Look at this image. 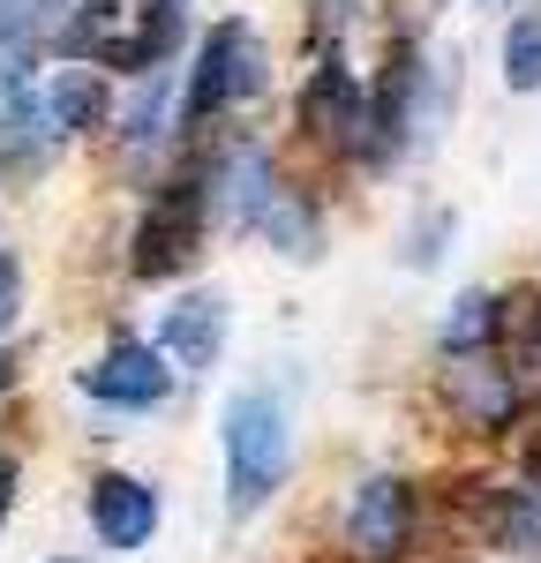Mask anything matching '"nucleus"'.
<instances>
[{
	"mask_svg": "<svg viewBox=\"0 0 541 563\" xmlns=\"http://www.w3.org/2000/svg\"><path fill=\"white\" fill-rule=\"evenodd\" d=\"M504 84L511 90H541V15H519L504 38Z\"/></svg>",
	"mask_w": 541,
	"mask_h": 563,
	"instance_id": "16",
	"label": "nucleus"
},
{
	"mask_svg": "<svg viewBox=\"0 0 541 563\" xmlns=\"http://www.w3.org/2000/svg\"><path fill=\"white\" fill-rule=\"evenodd\" d=\"M90 533L106 549H143L158 533V496L135 474H98L90 481Z\"/></svg>",
	"mask_w": 541,
	"mask_h": 563,
	"instance_id": "9",
	"label": "nucleus"
},
{
	"mask_svg": "<svg viewBox=\"0 0 541 563\" xmlns=\"http://www.w3.org/2000/svg\"><path fill=\"white\" fill-rule=\"evenodd\" d=\"M406 533H413V488L391 474H368L346 504V549L361 563H391L406 556Z\"/></svg>",
	"mask_w": 541,
	"mask_h": 563,
	"instance_id": "5",
	"label": "nucleus"
},
{
	"mask_svg": "<svg viewBox=\"0 0 541 563\" xmlns=\"http://www.w3.org/2000/svg\"><path fill=\"white\" fill-rule=\"evenodd\" d=\"M203 196H211V211H219L225 225H256V218L270 211V196H278L270 158L256 151V143H233V151L219 158V174L203 180Z\"/></svg>",
	"mask_w": 541,
	"mask_h": 563,
	"instance_id": "12",
	"label": "nucleus"
},
{
	"mask_svg": "<svg viewBox=\"0 0 541 563\" xmlns=\"http://www.w3.org/2000/svg\"><path fill=\"white\" fill-rule=\"evenodd\" d=\"M45 8L53 0H0V113L31 98V68L45 45Z\"/></svg>",
	"mask_w": 541,
	"mask_h": 563,
	"instance_id": "13",
	"label": "nucleus"
},
{
	"mask_svg": "<svg viewBox=\"0 0 541 563\" xmlns=\"http://www.w3.org/2000/svg\"><path fill=\"white\" fill-rule=\"evenodd\" d=\"M31 113H38L45 143L98 129V121H106V84H98V68H53L45 84H31Z\"/></svg>",
	"mask_w": 541,
	"mask_h": 563,
	"instance_id": "10",
	"label": "nucleus"
},
{
	"mask_svg": "<svg viewBox=\"0 0 541 563\" xmlns=\"http://www.w3.org/2000/svg\"><path fill=\"white\" fill-rule=\"evenodd\" d=\"M203 211H211V196H203V180H174L143 225H135V278H174L196 263V241H203Z\"/></svg>",
	"mask_w": 541,
	"mask_h": 563,
	"instance_id": "4",
	"label": "nucleus"
},
{
	"mask_svg": "<svg viewBox=\"0 0 541 563\" xmlns=\"http://www.w3.org/2000/svg\"><path fill=\"white\" fill-rule=\"evenodd\" d=\"M158 121H166V84L151 76V84H143V98L129 106V143H151V135H158Z\"/></svg>",
	"mask_w": 541,
	"mask_h": 563,
	"instance_id": "17",
	"label": "nucleus"
},
{
	"mask_svg": "<svg viewBox=\"0 0 541 563\" xmlns=\"http://www.w3.org/2000/svg\"><path fill=\"white\" fill-rule=\"evenodd\" d=\"M15 301H23V278H15V263L0 256V346H8V331H15Z\"/></svg>",
	"mask_w": 541,
	"mask_h": 563,
	"instance_id": "19",
	"label": "nucleus"
},
{
	"mask_svg": "<svg viewBox=\"0 0 541 563\" xmlns=\"http://www.w3.org/2000/svg\"><path fill=\"white\" fill-rule=\"evenodd\" d=\"M76 384H84L98 406H158V398H166V384H174V368H166V353H158V346L121 339V346L98 353Z\"/></svg>",
	"mask_w": 541,
	"mask_h": 563,
	"instance_id": "6",
	"label": "nucleus"
},
{
	"mask_svg": "<svg viewBox=\"0 0 541 563\" xmlns=\"http://www.w3.org/2000/svg\"><path fill=\"white\" fill-rule=\"evenodd\" d=\"M444 233H451V218H444V211L429 218V225H413V249H406V263H437V256H444V249H437Z\"/></svg>",
	"mask_w": 541,
	"mask_h": 563,
	"instance_id": "18",
	"label": "nucleus"
},
{
	"mask_svg": "<svg viewBox=\"0 0 541 563\" xmlns=\"http://www.w3.org/2000/svg\"><path fill=\"white\" fill-rule=\"evenodd\" d=\"M496 323H504V301L496 294H459L444 316V331H437V346L451 353V361H466V353H482L496 339Z\"/></svg>",
	"mask_w": 541,
	"mask_h": 563,
	"instance_id": "14",
	"label": "nucleus"
},
{
	"mask_svg": "<svg viewBox=\"0 0 541 563\" xmlns=\"http://www.w3.org/2000/svg\"><path fill=\"white\" fill-rule=\"evenodd\" d=\"M53 563H76V556H53Z\"/></svg>",
	"mask_w": 541,
	"mask_h": 563,
	"instance_id": "21",
	"label": "nucleus"
},
{
	"mask_svg": "<svg viewBox=\"0 0 541 563\" xmlns=\"http://www.w3.org/2000/svg\"><path fill=\"white\" fill-rule=\"evenodd\" d=\"M444 398H451V413H459L466 429H511V421H519V376L496 368L489 353L451 361L444 368Z\"/></svg>",
	"mask_w": 541,
	"mask_h": 563,
	"instance_id": "7",
	"label": "nucleus"
},
{
	"mask_svg": "<svg viewBox=\"0 0 541 563\" xmlns=\"http://www.w3.org/2000/svg\"><path fill=\"white\" fill-rule=\"evenodd\" d=\"M45 23L60 53L90 68H158L180 38V0H53Z\"/></svg>",
	"mask_w": 541,
	"mask_h": 563,
	"instance_id": "1",
	"label": "nucleus"
},
{
	"mask_svg": "<svg viewBox=\"0 0 541 563\" xmlns=\"http://www.w3.org/2000/svg\"><path fill=\"white\" fill-rule=\"evenodd\" d=\"M8 504H15V459H0V526H8Z\"/></svg>",
	"mask_w": 541,
	"mask_h": 563,
	"instance_id": "20",
	"label": "nucleus"
},
{
	"mask_svg": "<svg viewBox=\"0 0 541 563\" xmlns=\"http://www.w3.org/2000/svg\"><path fill=\"white\" fill-rule=\"evenodd\" d=\"M256 90H264V38L233 15V23H219V31L203 38V53H196L188 90H180V121H211L225 106H249Z\"/></svg>",
	"mask_w": 541,
	"mask_h": 563,
	"instance_id": "3",
	"label": "nucleus"
},
{
	"mask_svg": "<svg viewBox=\"0 0 541 563\" xmlns=\"http://www.w3.org/2000/svg\"><path fill=\"white\" fill-rule=\"evenodd\" d=\"M225 346V301L219 294H188V301L166 308V323H158V353H166V368H188V376H203Z\"/></svg>",
	"mask_w": 541,
	"mask_h": 563,
	"instance_id": "11",
	"label": "nucleus"
},
{
	"mask_svg": "<svg viewBox=\"0 0 541 563\" xmlns=\"http://www.w3.org/2000/svg\"><path fill=\"white\" fill-rule=\"evenodd\" d=\"M301 121H309L323 143H346V151H368V90L339 68V60H323L301 90Z\"/></svg>",
	"mask_w": 541,
	"mask_h": 563,
	"instance_id": "8",
	"label": "nucleus"
},
{
	"mask_svg": "<svg viewBox=\"0 0 541 563\" xmlns=\"http://www.w3.org/2000/svg\"><path fill=\"white\" fill-rule=\"evenodd\" d=\"M256 233H264L278 256H301V263H309V256H316V241H323V233H316V211L301 203V196H294V188H278V196H270V211L256 218Z\"/></svg>",
	"mask_w": 541,
	"mask_h": 563,
	"instance_id": "15",
	"label": "nucleus"
},
{
	"mask_svg": "<svg viewBox=\"0 0 541 563\" xmlns=\"http://www.w3.org/2000/svg\"><path fill=\"white\" fill-rule=\"evenodd\" d=\"M219 443H225V504L249 519L264 511L270 488L286 481V459H294V429H286V406L270 390H233L219 413Z\"/></svg>",
	"mask_w": 541,
	"mask_h": 563,
	"instance_id": "2",
	"label": "nucleus"
}]
</instances>
